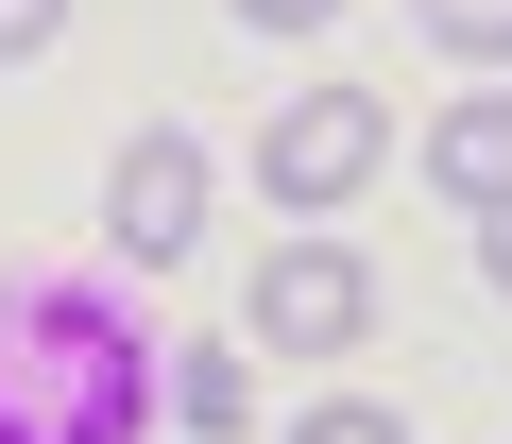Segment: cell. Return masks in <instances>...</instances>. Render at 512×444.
<instances>
[{"instance_id":"1","label":"cell","mask_w":512,"mask_h":444,"mask_svg":"<svg viewBox=\"0 0 512 444\" xmlns=\"http://www.w3.org/2000/svg\"><path fill=\"white\" fill-rule=\"evenodd\" d=\"M171 410V342L86 257H0V444H137Z\"/></svg>"},{"instance_id":"7","label":"cell","mask_w":512,"mask_h":444,"mask_svg":"<svg viewBox=\"0 0 512 444\" xmlns=\"http://www.w3.org/2000/svg\"><path fill=\"white\" fill-rule=\"evenodd\" d=\"M410 18H427L444 52H512V0H410Z\"/></svg>"},{"instance_id":"6","label":"cell","mask_w":512,"mask_h":444,"mask_svg":"<svg viewBox=\"0 0 512 444\" xmlns=\"http://www.w3.org/2000/svg\"><path fill=\"white\" fill-rule=\"evenodd\" d=\"M171 410H188V427H239V410H256V376H239L222 342H171Z\"/></svg>"},{"instance_id":"11","label":"cell","mask_w":512,"mask_h":444,"mask_svg":"<svg viewBox=\"0 0 512 444\" xmlns=\"http://www.w3.org/2000/svg\"><path fill=\"white\" fill-rule=\"evenodd\" d=\"M478 257H495V291H512V205H495V222H478Z\"/></svg>"},{"instance_id":"4","label":"cell","mask_w":512,"mask_h":444,"mask_svg":"<svg viewBox=\"0 0 512 444\" xmlns=\"http://www.w3.org/2000/svg\"><path fill=\"white\" fill-rule=\"evenodd\" d=\"M376 325V274L342 257V240H274V274H256V342L274 359H342Z\"/></svg>"},{"instance_id":"9","label":"cell","mask_w":512,"mask_h":444,"mask_svg":"<svg viewBox=\"0 0 512 444\" xmlns=\"http://www.w3.org/2000/svg\"><path fill=\"white\" fill-rule=\"evenodd\" d=\"M342 0H239V35H325Z\"/></svg>"},{"instance_id":"5","label":"cell","mask_w":512,"mask_h":444,"mask_svg":"<svg viewBox=\"0 0 512 444\" xmlns=\"http://www.w3.org/2000/svg\"><path fill=\"white\" fill-rule=\"evenodd\" d=\"M427 188H444V205H478V222L512 205V86L444 103V137H427Z\"/></svg>"},{"instance_id":"3","label":"cell","mask_w":512,"mask_h":444,"mask_svg":"<svg viewBox=\"0 0 512 444\" xmlns=\"http://www.w3.org/2000/svg\"><path fill=\"white\" fill-rule=\"evenodd\" d=\"M103 240H120L137 274H171V257L205 240V137H188V120H154V137L120 154V188H103Z\"/></svg>"},{"instance_id":"10","label":"cell","mask_w":512,"mask_h":444,"mask_svg":"<svg viewBox=\"0 0 512 444\" xmlns=\"http://www.w3.org/2000/svg\"><path fill=\"white\" fill-rule=\"evenodd\" d=\"M69 35V0H0V52H52Z\"/></svg>"},{"instance_id":"2","label":"cell","mask_w":512,"mask_h":444,"mask_svg":"<svg viewBox=\"0 0 512 444\" xmlns=\"http://www.w3.org/2000/svg\"><path fill=\"white\" fill-rule=\"evenodd\" d=\"M393 154V120H376V86H308L274 137H256V188H274V205H342L359 171Z\"/></svg>"},{"instance_id":"8","label":"cell","mask_w":512,"mask_h":444,"mask_svg":"<svg viewBox=\"0 0 512 444\" xmlns=\"http://www.w3.org/2000/svg\"><path fill=\"white\" fill-rule=\"evenodd\" d=\"M291 444H410V427H393V410H359V393H325V410H308Z\"/></svg>"}]
</instances>
